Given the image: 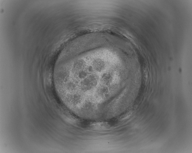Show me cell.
Segmentation results:
<instances>
[{"mask_svg":"<svg viewBox=\"0 0 192 153\" xmlns=\"http://www.w3.org/2000/svg\"><path fill=\"white\" fill-rule=\"evenodd\" d=\"M94 59L92 60L90 56L74 58L58 71L57 79L59 84L74 94L75 99L80 94L78 98L83 94L92 96L96 102L106 97L105 93L108 92L107 88L111 84L110 72L107 71V66L100 69L102 66H94Z\"/></svg>","mask_w":192,"mask_h":153,"instance_id":"obj_1","label":"cell"}]
</instances>
